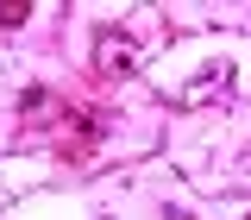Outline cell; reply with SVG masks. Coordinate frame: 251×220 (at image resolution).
Here are the masks:
<instances>
[{
  "label": "cell",
  "instance_id": "obj_1",
  "mask_svg": "<svg viewBox=\"0 0 251 220\" xmlns=\"http://www.w3.org/2000/svg\"><path fill=\"white\" fill-rule=\"evenodd\" d=\"M94 69L113 76V82L132 76V69H138V44H132L126 31H100V38H94Z\"/></svg>",
  "mask_w": 251,
  "mask_h": 220
},
{
  "label": "cell",
  "instance_id": "obj_2",
  "mask_svg": "<svg viewBox=\"0 0 251 220\" xmlns=\"http://www.w3.org/2000/svg\"><path fill=\"white\" fill-rule=\"evenodd\" d=\"M226 88H232V63H214L207 82H188V101H220Z\"/></svg>",
  "mask_w": 251,
  "mask_h": 220
},
{
  "label": "cell",
  "instance_id": "obj_3",
  "mask_svg": "<svg viewBox=\"0 0 251 220\" xmlns=\"http://www.w3.org/2000/svg\"><path fill=\"white\" fill-rule=\"evenodd\" d=\"M25 19H31V0H0V31L25 26Z\"/></svg>",
  "mask_w": 251,
  "mask_h": 220
}]
</instances>
